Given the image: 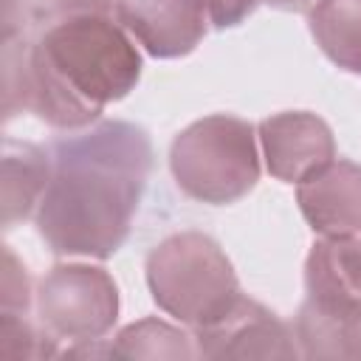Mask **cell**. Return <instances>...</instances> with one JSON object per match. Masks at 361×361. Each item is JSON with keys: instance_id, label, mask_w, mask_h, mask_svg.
<instances>
[{"instance_id": "1", "label": "cell", "mask_w": 361, "mask_h": 361, "mask_svg": "<svg viewBox=\"0 0 361 361\" xmlns=\"http://www.w3.org/2000/svg\"><path fill=\"white\" fill-rule=\"evenodd\" d=\"M51 180L34 214L39 240L56 257L107 259L130 237L141 206L152 144L133 121H96L51 147Z\"/></svg>"}, {"instance_id": "2", "label": "cell", "mask_w": 361, "mask_h": 361, "mask_svg": "<svg viewBox=\"0 0 361 361\" xmlns=\"http://www.w3.org/2000/svg\"><path fill=\"white\" fill-rule=\"evenodd\" d=\"M141 79L135 39L113 0H34V37L23 65V113L76 133L99 121Z\"/></svg>"}, {"instance_id": "3", "label": "cell", "mask_w": 361, "mask_h": 361, "mask_svg": "<svg viewBox=\"0 0 361 361\" xmlns=\"http://www.w3.org/2000/svg\"><path fill=\"white\" fill-rule=\"evenodd\" d=\"M302 358H361V237H319L293 319Z\"/></svg>"}, {"instance_id": "4", "label": "cell", "mask_w": 361, "mask_h": 361, "mask_svg": "<svg viewBox=\"0 0 361 361\" xmlns=\"http://www.w3.org/2000/svg\"><path fill=\"white\" fill-rule=\"evenodd\" d=\"M147 288L166 316L192 330L214 324L243 299L234 265L200 231L169 234L149 251Z\"/></svg>"}, {"instance_id": "5", "label": "cell", "mask_w": 361, "mask_h": 361, "mask_svg": "<svg viewBox=\"0 0 361 361\" xmlns=\"http://www.w3.org/2000/svg\"><path fill=\"white\" fill-rule=\"evenodd\" d=\"M259 158L254 124L228 113L192 121L169 147L175 186L209 206H228L245 197L259 180Z\"/></svg>"}, {"instance_id": "6", "label": "cell", "mask_w": 361, "mask_h": 361, "mask_svg": "<svg viewBox=\"0 0 361 361\" xmlns=\"http://www.w3.org/2000/svg\"><path fill=\"white\" fill-rule=\"evenodd\" d=\"M34 310L54 341H102L118 319V288L99 265L65 262L39 279Z\"/></svg>"}, {"instance_id": "7", "label": "cell", "mask_w": 361, "mask_h": 361, "mask_svg": "<svg viewBox=\"0 0 361 361\" xmlns=\"http://www.w3.org/2000/svg\"><path fill=\"white\" fill-rule=\"evenodd\" d=\"M197 358H296L299 344L274 310L257 299H243L214 324L195 330Z\"/></svg>"}, {"instance_id": "8", "label": "cell", "mask_w": 361, "mask_h": 361, "mask_svg": "<svg viewBox=\"0 0 361 361\" xmlns=\"http://www.w3.org/2000/svg\"><path fill=\"white\" fill-rule=\"evenodd\" d=\"M113 17L155 59L192 54L212 23L206 0H113Z\"/></svg>"}, {"instance_id": "9", "label": "cell", "mask_w": 361, "mask_h": 361, "mask_svg": "<svg viewBox=\"0 0 361 361\" xmlns=\"http://www.w3.org/2000/svg\"><path fill=\"white\" fill-rule=\"evenodd\" d=\"M257 138L265 169L282 183H299L336 158L333 130L307 110H282L262 118Z\"/></svg>"}, {"instance_id": "10", "label": "cell", "mask_w": 361, "mask_h": 361, "mask_svg": "<svg viewBox=\"0 0 361 361\" xmlns=\"http://www.w3.org/2000/svg\"><path fill=\"white\" fill-rule=\"evenodd\" d=\"M296 203L319 237H361V166L333 158L296 183Z\"/></svg>"}, {"instance_id": "11", "label": "cell", "mask_w": 361, "mask_h": 361, "mask_svg": "<svg viewBox=\"0 0 361 361\" xmlns=\"http://www.w3.org/2000/svg\"><path fill=\"white\" fill-rule=\"evenodd\" d=\"M51 180V152L28 144L6 138L3 144V228H14L17 223L37 214L42 195Z\"/></svg>"}, {"instance_id": "12", "label": "cell", "mask_w": 361, "mask_h": 361, "mask_svg": "<svg viewBox=\"0 0 361 361\" xmlns=\"http://www.w3.org/2000/svg\"><path fill=\"white\" fill-rule=\"evenodd\" d=\"M307 28L336 68L361 73V0H313Z\"/></svg>"}, {"instance_id": "13", "label": "cell", "mask_w": 361, "mask_h": 361, "mask_svg": "<svg viewBox=\"0 0 361 361\" xmlns=\"http://www.w3.org/2000/svg\"><path fill=\"white\" fill-rule=\"evenodd\" d=\"M116 358H197L195 336L164 319H141L127 324L110 341Z\"/></svg>"}, {"instance_id": "14", "label": "cell", "mask_w": 361, "mask_h": 361, "mask_svg": "<svg viewBox=\"0 0 361 361\" xmlns=\"http://www.w3.org/2000/svg\"><path fill=\"white\" fill-rule=\"evenodd\" d=\"M59 355L56 341L31 324L23 313H0V358L3 361H37Z\"/></svg>"}, {"instance_id": "15", "label": "cell", "mask_w": 361, "mask_h": 361, "mask_svg": "<svg viewBox=\"0 0 361 361\" xmlns=\"http://www.w3.org/2000/svg\"><path fill=\"white\" fill-rule=\"evenodd\" d=\"M34 305V288L28 268L17 259L11 248L3 251V279H0V313H23L28 316Z\"/></svg>"}, {"instance_id": "16", "label": "cell", "mask_w": 361, "mask_h": 361, "mask_svg": "<svg viewBox=\"0 0 361 361\" xmlns=\"http://www.w3.org/2000/svg\"><path fill=\"white\" fill-rule=\"evenodd\" d=\"M313 0H206V8H209V20L214 28H234L248 14H254L257 6H274V8L293 11V8H305Z\"/></svg>"}, {"instance_id": "17", "label": "cell", "mask_w": 361, "mask_h": 361, "mask_svg": "<svg viewBox=\"0 0 361 361\" xmlns=\"http://www.w3.org/2000/svg\"><path fill=\"white\" fill-rule=\"evenodd\" d=\"M34 28V0H3L0 3V31L3 39L25 37Z\"/></svg>"}]
</instances>
